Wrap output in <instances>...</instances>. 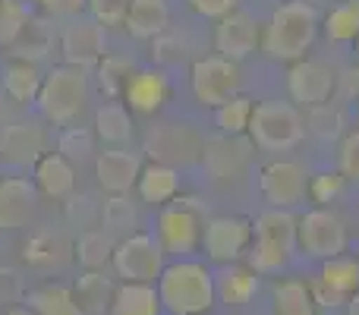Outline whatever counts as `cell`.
Listing matches in <instances>:
<instances>
[{
	"label": "cell",
	"instance_id": "1",
	"mask_svg": "<svg viewBox=\"0 0 359 315\" xmlns=\"http://www.w3.org/2000/svg\"><path fill=\"white\" fill-rule=\"evenodd\" d=\"M155 287L168 315H208L217 306L215 272L196 259L168 262Z\"/></svg>",
	"mask_w": 359,
	"mask_h": 315
},
{
	"label": "cell",
	"instance_id": "2",
	"mask_svg": "<svg viewBox=\"0 0 359 315\" xmlns=\"http://www.w3.org/2000/svg\"><path fill=\"white\" fill-rule=\"evenodd\" d=\"M318 25H322V16H318V10L312 4H306V0L280 4L268 19L265 32H262L259 48L271 60H287V63L306 60V51L316 41Z\"/></svg>",
	"mask_w": 359,
	"mask_h": 315
},
{
	"label": "cell",
	"instance_id": "3",
	"mask_svg": "<svg viewBox=\"0 0 359 315\" xmlns=\"http://www.w3.org/2000/svg\"><path fill=\"white\" fill-rule=\"evenodd\" d=\"M297 221L299 217L287 208H268L252 221V249L249 268L255 274H274L290 262L297 249Z\"/></svg>",
	"mask_w": 359,
	"mask_h": 315
},
{
	"label": "cell",
	"instance_id": "4",
	"mask_svg": "<svg viewBox=\"0 0 359 315\" xmlns=\"http://www.w3.org/2000/svg\"><path fill=\"white\" fill-rule=\"evenodd\" d=\"M249 139L262 152H290L306 139V120L293 101H259L249 120Z\"/></svg>",
	"mask_w": 359,
	"mask_h": 315
},
{
	"label": "cell",
	"instance_id": "5",
	"mask_svg": "<svg viewBox=\"0 0 359 315\" xmlns=\"http://www.w3.org/2000/svg\"><path fill=\"white\" fill-rule=\"evenodd\" d=\"M38 111L44 114V120L57 126L73 123L82 114L88 101V79L79 67H54L41 82V92H38Z\"/></svg>",
	"mask_w": 359,
	"mask_h": 315
},
{
	"label": "cell",
	"instance_id": "6",
	"mask_svg": "<svg viewBox=\"0 0 359 315\" xmlns=\"http://www.w3.org/2000/svg\"><path fill=\"white\" fill-rule=\"evenodd\" d=\"M161 243L155 240V234H130L117 243L114 249V274L120 278V284H158L164 265H168Z\"/></svg>",
	"mask_w": 359,
	"mask_h": 315
},
{
	"label": "cell",
	"instance_id": "7",
	"mask_svg": "<svg viewBox=\"0 0 359 315\" xmlns=\"http://www.w3.org/2000/svg\"><path fill=\"white\" fill-rule=\"evenodd\" d=\"M297 249L318 262H331L347 249V224L334 208H309L297 221Z\"/></svg>",
	"mask_w": 359,
	"mask_h": 315
},
{
	"label": "cell",
	"instance_id": "8",
	"mask_svg": "<svg viewBox=\"0 0 359 315\" xmlns=\"http://www.w3.org/2000/svg\"><path fill=\"white\" fill-rule=\"evenodd\" d=\"M189 86L192 95L202 107H221L227 101H233L243 88V73H240V63L227 60L221 54H211V57H198L192 63V73H189Z\"/></svg>",
	"mask_w": 359,
	"mask_h": 315
},
{
	"label": "cell",
	"instance_id": "9",
	"mask_svg": "<svg viewBox=\"0 0 359 315\" xmlns=\"http://www.w3.org/2000/svg\"><path fill=\"white\" fill-rule=\"evenodd\" d=\"M202 217L192 205L180 202V205H164L158 211L155 221V240L161 243L164 255H174V259H189L198 246H202Z\"/></svg>",
	"mask_w": 359,
	"mask_h": 315
},
{
	"label": "cell",
	"instance_id": "10",
	"mask_svg": "<svg viewBox=\"0 0 359 315\" xmlns=\"http://www.w3.org/2000/svg\"><path fill=\"white\" fill-rule=\"evenodd\" d=\"M202 249L215 265H233L252 249V221L240 215H221L205 221Z\"/></svg>",
	"mask_w": 359,
	"mask_h": 315
},
{
	"label": "cell",
	"instance_id": "11",
	"mask_svg": "<svg viewBox=\"0 0 359 315\" xmlns=\"http://www.w3.org/2000/svg\"><path fill=\"white\" fill-rule=\"evenodd\" d=\"M259 189L271 208L290 211L309 192V173H306V167L299 161H287V158L268 161L259 173Z\"/></svg>",
	"mask_w": 359,
	"mask_h": 315
},
{
	"label": "cell",
	"instance_id": "12",
	"mask_svg": "<svg viewBox=\"0 0 359 315\" xmlns=\"http://www.w3.org/2000/svg\"><path fill=\"white\" fill-rule=\"evenodd\" d=\"M337 88V76L322 60H297L287 73V92L297 107H322Z\"/></svg>",
	"mask_w": 359,
	"mask_h": 315
},
{
	"label": "cell",
	"instance_id": "13",
	"mask_svg": "<svg viewBox=\"0 0 359 315\" xmlns=\"http://www.w3.org/2000/svg\"><path fill=\"white\" fill-rule=\"evenodd\" d=\"M48 155V130L35 120H13L0 130V161L6 164H38Z\"/></svg>",
	"mask_w": 359,
	"mask_h": 315
},
{
	"label": "cell",
	"instance_id": "14",
	"mask_svg": "<svg viewBox=\"0 0 359 315\" xmlns=\"http://www.w3.org/2000/svg\"><path fill=\"white\" fill-rule=\"evenodd\" d=\"M60 51L69 67H92L107 57V35L95 19H73L60 35Z\"/></svg>",
	"mask_w": 359,
	"mask_h": 315
},
{
	"label": "cell",
	"instance_id": "15",
	"mask_svg": "<svg viewBox=\"0 0 359 315\" xmlns=\"http://www.w3.org/2000/svg\"><path fill=\"white\" fill-rule=\"evenodd\" d=\"M145 149H149L151 161L177 167V164H189V161H196L205 152V145H202V139L189 130V126L164 123V126H158V130L149 133Z\"/></svg>",
	"mask_w": 359,
	"mask_h": 315
},
{
	"label": "cell",
	"instance_id": "16",
	"mask_svg": "<svg viewBox=\"0 0 359 315\" xmlns=\"http://www.w3.org/2000/svg\"><path fill=\"white\" fill-rule=\"evenodd\" d=\"M262 44V29L255 25V19L249 16V13H230V16L217 19L215 25V48L221 57H227V60L240 63L246 60L249 54H252L255 48Z\"/></svg>",
	"mask_w": 359,
	"mask_h": 315
},
{
	"label": "cell",
	"instance_id": "17",
	"mask_svg": "<svg viewBox=\"0 0 359 315\" xmlns=\"http://www.w3.org/2000/svg\"><path fill=\"white\" fill-rule=\"evenodd\" d=\"M318 306H341L344 300L350 303V297L359 293V262L337 255L331 262H322V274L318 284L312 287Z\"/></svg>",
	"mask_w": 359,
	"mask_h": 315
},
{
	"label": "cell",
	"instance_id": "18",
	"mask_svg": "<svg viewBox=\"0 0 359 315\" xmlns=\"http://www.w3.org/2000/svg\"><path fill=\"white\" fill-rule=\"evenodd\" d=\"M38 208V189L25 177L0 180V230H19L32 221Z\"/></svg>",
	"mask_w": 359,
	"mask_h": 315
},
{
	"label": "cell",
	"instance_id": "19",
	"mask_svg": "<svg viewBox=\"0 0 359 315\" xmlns=\"http://www.w3.org/2000/svg\"><path fill=\"white\" fill-rule=\"evenodd\" d=\"M168 95H170V82L164 76V69H136L123 86L126 107L136 114H145V117L161 111Z\"/></svg>",
	"mask_w": 359,
	"mask_h": 315
},
{
	"label": "cell",
	"instance_id": "20",
	"mask_svg": "<svg viewBox=\"0 0 359 315\" xmlns=\"http://www.w3.org/2000/svg\"><path fill=\"white\" fill-rule=\"evenodd\" d=\"M139 173H142V164L133 152L123 149H107L95 158V177H98V186L114 196H123L133 186L139 183Z\"/></svg>",
	"mask_w": 359,
	"mask_h": 315
},
{
	"label": "cell",
	"instance_id": "21",
	"mask_svg": "<svg viewBox=\"0 0 359 315\" xmlns=\"http://www.w3.org/2000/svg\"><path fill=\"white\" fill-rule=\"evenodd\" d=\"M215 287H217V300L224 306H246L249 300L259 293V274L249 265H221V272H215Z\"/></svg>",
	"mask_w": 359,
	"mask_h": 315
},
{
	"label": "cell",
	"instance_id": "22",
	"mask_svg": "<svg viewBox=\"0 0 359 315\" xmlns=\"http://www.w3.org/2000/svg\"><path fill=\"white\" fill-rule=\"evenodd\" d=\"M136 189H139V196H142V202L164 208V205L174 202L177 192H180V170L170 164L151 161V164H145L142 173H139Z\"/></svg>",
	"mask_w": 359,
	"mask_h": 315
},
{
	"label": "cell",
	"instance_id": "23",
	"mask_svg": "<svg viewBox=\"0 0 359 315\" xmlns=\"http://www.w3.org/2000/svg\"><path fill=\"white\" fill-rule=\"evenodd\" d=\"M114 293H117V287L101 272L79 274V281L73 284V297H76V303H79L82 315H107L114 306Z\"/></svg>",
	"mask_w": 359,
	"mask_h": 315
},
{
	"label": "cell",
	"instance_id": "24",
	"mask_svg": "<svg viewBox=\"0 0 359 315\" xmlns=\"http://www.w3.org/2000/svg\"><path fill=\"white\" fill-rule=\"evenodd\" d=\"M35 186L50 199H67L76 186V170L63 155L48 152L41 161L35 164Z\"/></svg>",
	"mask_w": 359,
	"mask_h": 315
},
{
	"label": "cell",
	"instance_id": "25",
	"mask_svg": "<svg viewBox=\"0 0 359 315\" xmlns=\"http://www.w3.org/2000/svg\"><path fill=\"white\" fill-rule=\"evenodd\" d=\"M35 315H82L73 297V287L67 284H41L32 287L22 300Z\"/></svg>",
	"mask_w": 359,
	"mask_h": 315
},
{
	"label": "cell",
	"instance_id": "26",
	"mask_svg": "<svg viewBox=\"0 0 359 315\" xmlns=\"http://www.w3.org/2000/svg\"><path fill=\"white\" fill-rule=\"evenodd\" d=\"M168 19L170 10L164 0H133L123 25L139 38H158L168 29Z\"/></svg>",
	"mask_w": 359,
	"mask_h": 315
},
{
	"label": "cell",
	"instance_id": "27",
	"mask_svg": "<svg viewBox=\"0 0 359 315\" xmlns=\"http://www.w3.org/2000/svg\"><path fill=\"white\" fill-rule=\"evenodd\" d=\"M312 284L303 278H284L274 284V315H318Z\"/></svg>",
	"mask_w": 359,
	"mask_h": 315
},
{
	"label": "cell",
	"instance_id": "28",
	"mask_svg": "<svg viewBox=\"0 0 359 315\" xmlns=\"http://www.w3.org/2000/svg\"><path fill=\"white\" fill-rule=\"evenodd\" d=\"M161 300H158L155 284H120L114 293L111 315H161Z\"/></svg>",
	"mask_w": 359,
	"mask_h": 315
},
{
	"label": "cell",
	"instance_id": "29",
	"mask_svg": "<svg viewBox=\"0 0 359 315\" xmlns=\"http://www.w3.org/2000/svg\"><path fill=\"white\" fill-rule=\"evenodd\" d=\"M22 255L32 268L50 272V268H63L69 262V243L63 240V236H54V234H38L25 243Z\"/></svg>",
	"mask_w": 359,
	"mask_h": 315
},
{
	"label": "cell",
	"instance_id": "30",
	"mask_svg": "<svg viewBox=\"0 0 359 315\" xmlns=\"http://www.w3.org/2000/svg\"><path fill=\"white\" fill-rule=\"evenodd\" d=\"M114 249H117V243H114L111 234H104V230H86L79 236V243H76L73 255L79 259V265L86 272H101L104 265H111Z\"/></svg>",
	"mask_w": 359,
	"mask_h": 315
},
{
	"label": "cell",
	"instance_id": "31",
	"mask_svg": "<svg viewBox=\"0 0 359 315\" xmlns=\"http://www.w3.org/2000/svg\"><path fill=\"white\" fill-rule=\"evenodd\" d=\"M95 133L98 139L111 145H120L133 136V117L126 111V105H117V101H107L95 111Z\"/></svg>",
	"mask_w": 359,
	"mask_h": 315
},
{
	"label": "cell",
	"instance_id": "32",
	"mask_svg": "<svg viewBox=\"0 0 359 315\" xmlns=\"http://www.w3.org/2000/svg\"><path fill=\"white\" fill-rule=\"evenodd\" d=\"M322 29L331 41H341V44L353 41L356 44V38H359V0H341V4H334L328 13H325Z\"/></svg>",
	"mask_w": 359,
	"mask_h": 315
},
{
	"label": "cell",
	"instance_id": "33",
	"mask_svg": "<svg viewBox=\"0 0 359 315\" xmlns=\"http://www.w3.org/2000/svg\"><path fill=\"white\" fill-rule=\"evenodd\" d=\"M41 73L35 69V63H22V60H16V63H10L6 67V73H4V92L10 95L13 101H19V105H25V101H35L38 98V92H41Z\"/></svg>",
	"mask_w": 359,
	"mask_h": 315
},
{
	"label": "cell",
	"instance_id": "34",
	"mask_svg": "<svg viewBox=\"0 0 359 315\" xmlns=\"http://www.w3.org/2000/svg\"><path fill=\"white\" fill-rule=\"evenodd\" d=\"M252 111H255V101L246 98V95H236L233 101L221 105L215 111V120H217V130L227 133L230 139L233 136H243L249 130V120H252Z\"/></svg>",
	"mask_w": 359,
	"mask_h": 315
},
{
	"label": "cell",
	"instance_id": "35",
	"mask_svg": "<svg viewBox=\"0 0 359 315\" xmlns=\"http://www.w3.org/2000/svg\"><path fill=\"white\" fill-rule=\"evenodd\" d=\"M29 19L32 13L25 0H0V48H13Z\"/></svg>",
	"mask_w": 359,
	"mask_h": 315
},
{
	"label": "cell",
	"instance_id": "36",
	"mask_svg": "<svg viewBox=\"0 0 359 315\" xmlns=\"http://www.w3.org/2000/svg\"><path fill=\"white\" fill-rule=\"evenodd\" d=\"M13 48H16L13 54H16L22 63H32V60H38V57L48 54V48H50V35H48V29H44L41 19L32 16V19H29V25L22 29V35H19V41L13 44Z\"/></svg>",
	"mask_w": 359,
	"mask_h": 315
},
{
	"label": "cell",
	"instance_id": "37",
	"mask_svg": "<svg viewBox=\"0 0 359 315\" xmlns=\"http://www.w3.org/2000/svg\"><path fill=\"white\" fill-rule=\"evenodd\" d=\"M95 152V133L86 126H67L57 139V155H63L73 164V161H86Z\"/></svg>",
	"mask_w": 359,
	"mask_h": 315
},
{
	"label": "cell",
	"instance_id": "38",
	"mask_svg": "<svg viewBox=\"0 0 359 315\" xmlns=\"http://www.w3.org/2000/svg\"><path fill=\"white\" fill-rule=\"evenodd\" d=\"M101 217H104V224L107 227H114V230H133L136 227V208H133V202L126 196L107 199Z\"/></svg>",
	"mask_w": 359,
	"mask_h": 315
},
{
	"label": "cell",
	"instance_id": "39",
	"mask_svg": "<svg viewBox=\"0 0 359 315\" xmlns=\"http://www.w3.org/2000/svg\"><path fill=\"white\" fill-rule=\"evenodd\" d=\"M133 0H88V13L92 19L107 29V25H123L126 22V13H130Z\"/></svg>",
	"mask_w": 359,
	"mask_h": 315
},
{
	"label": "cell",
	"instance_id": "40",
	"mask_svg": "<svg viewBox=\"0 0 359 315\" xmlns=\"http://www.w3.org/2000/svg\"><path fill=\"white\" fill-rule=\"evenodd\" d=\"M98 79L111 95L123 92L126 79H130V63H126L123 57H104L98 67Z\"/></svg>",
	"mask_w": 359,
	"mask_h": 315
},
{
	"label": "cell",
	"instance_id": "41",
	"mask_svg": "<svg viewBox=\"0 0 359 315\" xmlns=\"http://www.w3.org/2000/svg\"><path fill=\"white\" fill-rule=\"evenodd\" d=\"M341 192H344L341 173H318V177L309 180V196L316 199V202H322V208H325V202H334Z\"/></svg>",
	"mask_w": 359,
	"mask_h": 315
},
{
	"label": "cell",
	"instance_id": "42",
	"mask_svg": "<svg viewBox=\"0 0 359 315\" xmlns=\"http://www.w3.org/2000/svg\"><path fill=\"white\" fill-rule=\"evenodd\" d=\"M25 300V284H22V274L10 265H0V306H16Z\"/></svg>",
	"mask_w": 359,
	"mask_h": 315
},
{
	"label": "cell",
	"instance_id": "43",
	"mask_svg": "<svg viewBox=\"0 0 359 315\" xmlns=\"http://www.w3.org/2000/svg\"><path fill=\"white\" fill-rule=\"evenodd\" d=\"M341 177L359 183V130L347 133L341 142Z\"/></svg>",
	"mask_w": 359,
	"mask_h": 315
},
{
	"label": "cell",
	"instance_id": "44",
	"mask_svg": "<svg viewBox=\"0 0 359 315\" xmlns=\"http://www.w3.org/2000/svg\"><path fill=\"white\" fill-rule=\"evenodd\" d=\"M189 6L198 13V16L224 19V16H230V13H236L240 0H189Z\"/></svg>",
	"mask_w": 359,
	"mask_h": 315
},
{
	"label": "cell",
	"instance_id": "45",
	"mask_svg": "<svg viewBox=\"0 0 359 315\" xmlns=\"http://www.w3.org/2000/svg\"><path fill=\"white\" fill-rule=\"evenodd\" d=\"M38 4L48 13H54V16H76V13H82L88 6V0H38Z\"/></svg>",
	"mask_w": 359,
	"mask_h": 315
},
{
	"label": "cell",
	"instance_id": "46",
	"mask_svg": "<svg viewBox=\"0 0 359 315\" xmlns=\"http://www.w3.org/2000/svg\"><path fill=\"white\" fill-rule=\"evenodd\" d=\"M6 123H13V98L0 88V130H4Z\"/></svg>",
	"mask_w": 359,
	"mask_h": 315
},
{
	"label": "cell",
	"instance_id": "47",
	"mask_svg": "<svg viewBox=\"0 0 359 315\" xmlns=\"http://www.w3.org/2000/svg\"><path fill=\"white\" fill-rule=\"evenodd\" d=\"M6 315H35L29 309V306H10V309H6Z\"/></svg>",
	"mask_w": 359,
	"mask_h": 315
},
{
	"label": "cell",
	"instance_id": "48",
	"mask_svg": "<svg viewBox=\"0 0 359 315\" xmlns=\"http://www.w3.org/2000/svg\"><path fill=\"white\" fill-rule=\"evenodd\" d=\"M350 315H359V293L356 297H350Z\"/></svg>",
	"mask_w": 359,
	"mask_h": 315
},
{
	"label": "cell",
	"instance_id": "49",
	"mask_svg": "<svg viewBox=\"0 0 359 315\" xmlns=\"http://www.w3.org/2000/svg\"><path fill=\"white\" fill-rule=\"evenodd\" d=\"M356 60H359V38H356Z\"/></svg>",
	"mask_w": 359,
	"mask_h": 315
},
{
	"label": "cell",
	"instance_id": "50",
	"mask_svg": "<svg viewBox=\"0 0 359 315\" xmlns=\"http://www.w3.org/2000/svg\"><path fill=\"white\" fill-rule=\"evenodd\" d=\"M306 4H312V6H316V4H318V0H306Z\"/></svg>",
	"mask_w": 359,
	"mask_h": 315
},
{
	"label": "cell",
	"instance_id": "51",
	"mask_svg": "<svg viewBox=\"0 0 359 315\" xmlns=\"http://www.w3.org/2000/svg\"><path fill=\"white\" fill-rule=\"evenodd\" d=\"M356 120H359V101H356Z\"/></svg>",
	"mask_w": 359,
	"mask_h": 315
},
{
	"label": "cell",
	"instance_id": "52",
	"mask_svg": "<svg viewBox=\"0 0 359 315\" xmlns=\"http://www.w3.org/2000/svg\"><path fill=\"white\" fill-rule=\"evenodd\" d=\"M325 315H331V312H325Z\"/></svg>",
	"mask_w": 359,
	"mask_h": 315
}]
</instances>
